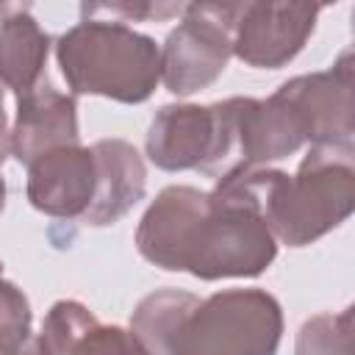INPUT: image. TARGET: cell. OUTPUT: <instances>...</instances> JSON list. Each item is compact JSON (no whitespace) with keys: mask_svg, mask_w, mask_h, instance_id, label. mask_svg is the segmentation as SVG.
<instances>
[{"mask_svg":"<svg viewBox=\"0 0 355 355\" xmlns=\"http://www.w3.org/2000/svg\"><path fill=\"white\" fill-rule=\"evenodd\" d=\"M0 277H3V261H0Z\"/></svg>","mask_w":355,"mask_h":355,"instance_id":"cell-19","label":"cell"},{"mask_svg":"<svg viewBox=\"0 0 355 355\" xmlns=\"http://www.w3.org/2000/svg\"><path fill=\"white\" fill-rule=\"evenodd\" d=\"M92 155L97 166V189L80 222L105 227L119 222L144 197L147 169L139 150L125 139H100L92 144Z\"/></svg>","mask_w":355,"mask_h":355,"instance_id":"cell-12","label":"cell"},{"mask_svg":"<svg viewBox=\"0 0 355 355\" xmlns=\"http://www.w3.org/2000/svg\"><path fill=\"white\" fill-rule=\"evenodd\" d=\"M39 349L42 355H150L130 330L103 324L78 300H58L47 311Z\"/></svg>","mask_w":355,"mask_h":355,"instance_id":"cell-11","label":"cell"},{"mask_svg":"<svg viewBox=\"0 0 355 355\" xmlns=\"http://www.w3.org/2000/svg\"><path fill=\"white\" fill-rule=\"evenodd\" d=\"M297 355H352V308L316 313L297 333Z\"/></svg>","mask_w":355,"mask_h":355,"instance_id":"cell-15","label":"cell"},{"mask_svg":"<svg viewBox=\"0 0 355 355\" xmlns=\"http://www.w3.org/2000/svg\"><path fill=\"white\" fill-rule=\"evenodd\" d=\"M78 103L75 94L58 92L50 78L17 97V116L11 125V155L19 164H33L39 155L72 147L78 141Z\"/></svg>","mask_w":355,"mask_h":355,"instance_id":"cell-9","label":"cell"},{"mask_svg":"<svg viewBox=\"0 0 355 355\" xmlns=\"http://www.w3.org/2000/svg\"><path fill=\"white\" fill-rule=\"evenodd\" d=\"M31 302L14 283L0 277V355H42L33 333Z\"/></svg>","mask_w":355,"mask_h":355,"instance_id":"cell-14","label":"cell"},{"mask_svg":"<svg viewBox=\"0 0 355 355\" xmlns=\"http://www.w3.org/2000/svg\"><path fill=\"white\" fill-rule=\"evenodd\" d=\"M272 97H277L300 122L305 144H352L355 111H352V53L344 50L338 61L324 72L297 75L286 80Z\"/></svg>","mask_w":355,"mask_h":355,"instance_id":"cell-6","label":"cell"},{"mask_svg":"<svg viewBox=\"0 0 355 355\" xmlns=\"http://www.w3.org/2000/svg\"><path fill=\"white\" fill-rule=\"evenodd\" d=\"M147 155L158 169L183 172L200 169L214 158L216 150V116L211 105H164L147 130Z\"/></svg>","mask_w":355,"mask_h":355,"instance_id":"cell-10","label":"cell"},{"mask_svg":"<svg viewBox=\"0 0 355 355\" xmlns=\"http://www.w3.org/2000/svg\"><path fill=\"white\" fill-rule=\"evenodd\" d=\"M97 189L92 147H58L28 164V200L55 219H80Z\"/></svg>","mask_w":355,"mask_h":355,"instance_id":"cell-8","label":"cell"},{"mask_svg":"<svg viewBox=\"0 0 355 355\" xmlns=\"http://www.w3.org/2000/svg\"><path fill=\"white\" fill-rule=\"evenodd\" d=\"M8 155H11V125H8V116H6V108H3V100H0V214H3V205H6L3 164H6Z\"/></svg>","mask_w":355,"mask_h":355,"instance_id":"cell-17","label":"cell"},{"mask_svg":"<svg viewBox=\"0 0 355 355\" xmlns=\"http://www.w3.org/2000/svg\"><path fill=\"white\" fill-rule=\"evenodd\" d=\"M211 200L258 214L275 241L305 247L338 227L355 208V147L316 144L294 175L244 169L216 180Z\"/></svg>","mask_w":355,"mask_h":355,"instance_id":"cell-3","label":"cell"},{"mask_svg":"<svg viewBox=\"0 0 355 355\" xmlns=\"http://www.w3.org/2000/svg\"><path fill=\"white\" fill-rule=\"evenodd\" d=\"M241 17V3H189L183 19L169 31L161 50V80L189 97L208 89L233 55V31Z\"/></svg>","mask_w":355,"mask_h":355,"instance_id":"cell-5","label":"cell"},{"mask_svg":"<svg viewBox=\"0 0 355 355\" xmlns=\"http://www.w3.org/2000/svg\"><path fill=\"white\" fill-rule=\"evenodd\" d=\"M6 97V86H3V80H0V100Z\"/></svg>","mask_w":355,"mask_h":355,"instance_id":"cell-18","label":"cell"},{"mask_svg":"<svg viewBox=\"0 0 355 355\" xmlns=\"http://www.w3.org/2000/svg\"><path fill=\"white\" fill-rule=\"evenodd\" d=\"M186 6L180 3H97V6H89L83 3L80 6V14L83 19H114V22H139V19H169V17H178L183 14Z\"/></svg>","mask_w":355,"mask_h":355,"instance_id":"cell-16","label":"cell"},{"mask_svg":"<svg viewBox=\"0 0 355 355\" xmlns=\"http://www.w3.org/2000/svg\"><path fill=\"white\" fill-rule=\"evenodd\" d=\"M136 250L158 269L222 280L266 272L277 241L258 214L216 202L194 186H166L136 227Z\"/></svg>","mask_w":355,"mask_h":355,"instance_id":"cell-1","label":"cell"},{"mask_svg":"<svg viewBox=\"0 0 355 355\" xmlns=\"http://www.w3.org/2000/svg\"><path fill=\"white\" fill-rule=\"evenodd\" d=\"M319 11V6L302 3H241L233 55L258 69L286 67L311 39Z\"/></svg>","mask_w":355,"mask_h":355,"instance_id":"cell-7","label":"cell"},{"mask_svg":"<svg viewBox=\"0 0 355 355\" xmlns=\"http://www.w3.org/2000/svg\"><path fill=\"white\" fill-rule=\"evenodd\" d=\"M130 333L150 355H277L283 311L263 288H227L205 300L158 288L133 308Z\"/></svg>","mask_w":355,"mask_h":355,"instance_id":"cell-2","label":"cell"},{"mask_svg":"<svg viewBox=\"0 0 355 355\" xmlns=\"http://www.w3.org/2000/svg\"><path fill=\"white\" fill-rule=\"evenodd\" d=\"M50 36L31 17V6H0V80L17 97L47 78Z\"/></svg>","mask_w":355,"mask_h":355,"instance_id":"cell-13","label":"cell"},{"mask_svg":"<svg viewBox=\"0 0 355 355\" xmlns=\"http://www.w3.org/2000/svg\"><path fill=\"white\" fill-rule=\"evenodd\" d=\"M55 61L72 94L144 103L161 80L158 44L114 19H80L55 39Z\"/></svg>","mask_w":355,"mask_h":355,"instance_id":"cell-4","label":"cell"}]
</instances>
